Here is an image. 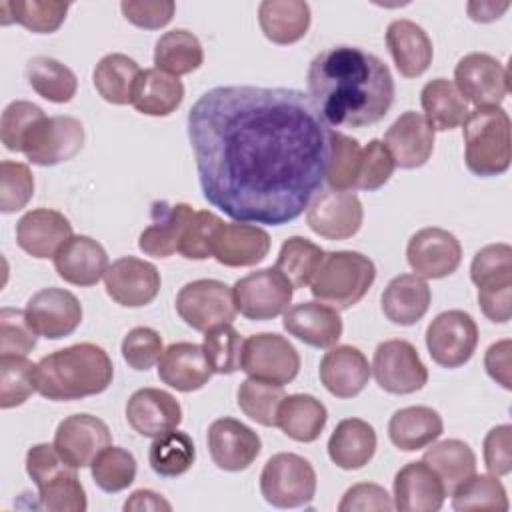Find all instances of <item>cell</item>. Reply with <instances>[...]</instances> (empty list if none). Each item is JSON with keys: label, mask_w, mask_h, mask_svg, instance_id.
<instances>
[{"label": "cell", "mask_w": 512, "mask_h": 512, "mask_svg": "<svg viewBox=\"0 0 512 512\" xmlns=\"http://www.w3.org/2000/svg\"><path fill=\"white\" fill-rule=\"evenodd\" d=\"M96 486L104 492L126 490L136 478V458L122 446H106L90 464Z\"/></svg>", "instance_id": "obj_50"}, {"label": "cell", "mask_w": 512, "mask_h": 512, "mask_svg": "<svg viewBox=\"0 0 512 512\" xmlns=\"http://www.w3.org/2000/svg\"><path fill=\"white\" fill-rule=\"evenodd\" d=\"M36 388V364L26 356H0V408L24 404Z\"/></svg>", "instance_id": "obj_51"}, {"label": "cell", "mask_w": 512, "mask_h": 512, "mask_svg": "<svg viewBox=\"0 0 512 512\" xmlns=\"http://www.w3.org/2000/svg\"><path fill=\"white\" fill-rule=\"evenodd\" d=\"M510 352H512V342L508 338H504V340H498V342L490 344L486 354H484V368H486L488 376L506 390L512 388Z\"/></svg>", "instance_id": "obj_62"}, {"label": "cell", "mask_w": 512, "mask_h": 512, "mask_svg": "<svg viewBox=\"0 0 512 512\" xmlns=\"http://www.w3.org/2000/svg\"><path fill=\"white\" fill-rule=\"evenodd\" d=\"M394 168H396L394 158L390 156L384 142H380L376 138L370 140L362 148V160H360V172H358L356 188L358 190H368V192H374V190L382 188L390 180Z\"/></svg>", "instance_id": "obj_58"}, {"label": "cell", "mask_w": 512, "mask_h": 512, "mask_svg": "<svg viewBox=\"0 0 512 512\" xmlns=\"http://www.w3.org/2000/svg\"><path fill=\"white\" fill-rule=\"evenodd\" d=\"M478 346V326L464 310L440 312L426 328L430 358L442 368L464 366Z\"/></svg>", "instance_id": "obj_13"}, {"label": "cell", "mask_w": 512, "mask_h": 512, "mask_svg": "<svg viewBox=\"0 0 512 512\" xmlns=\"http://www.w3.org/2000/svg\"><path fill=\"white\" fill-rule=\"evenodd\" d=\"M192 206L184 202H154L150 210V224L142 230L138 238V248L146 256L154 258H168L178 252L182 232L192 218Z\"/></svg>", "instance_id": "obj_29"}, {"label": "cell", "mask_w": 512, "mask_h": 512, "mask_svg": "<svg viewBox=\"0 0 512 512\" xmlns=\"http://www.w3.org/2000/svg\"><path fill=\"white\" fill-rule=\"evenodd\" d=\"M376 452V432L362 418H344L328 440V456L342 470L364 468Z\"/></svg>", "instance_id": "obj_34"}, {"label": "cell", "mask_w": 512, "mask_h": 512, "mask_svg": "<svg viewBox=\"0 0 512 512\" xmlns=\"http://www.w3.org/2000/svg\"><path fill=\"white\" fill-rule=\"evenodd\" d=\"M260 492L276 508L306 506L316 494V472L304 456L278 452L262 468Z\"/></svg>", "instance_id": "obj_8"}, {"label": "cell", "mask_w": 512, "mask_h": 512, "mask_svg": "<svg viewBox=\"0 0 512 512\" xmlns=\"http://www.w3.org/2000/svg\"><path fill=\"white\" fill-rule=\"evenodd\" d=\"M24 312L36 334L48 340L70 336L82 322L80 300L72 292L56 286L38 290L28 300Z\"/></svg>", "instance_id": "obj_20"}, {"label": "cell", "mask_w": 512, "mask_h": 512, "mask_svg": "<svg viewBox=\"0 0 512 512\" xmlns=\"http://www.w3.org/2000/svg\"><path fill=\"white\" fill-rule=\"evenodd\" d=\"M222 220L210 210H198L188 220L178 252L188 260H206L212 256L214 234Z\"/></svg>", "instance_id": "obj_55"}, {"label": "cell", "mask_w": 512, "mask_h": 512, "mask_svg": "<svg viewBox=\"0 0 512 512\" xmlns=\"http://www.w3.org/2000/svg\"><path fill=\"white\" fill-rule=\"evenodd\" d=\"M444 430L442 416L430 406H406L392 414L388 422L390 442L404 450L414 452L430 446Z\"/></svg>", "instance_id": "obj_35"}, {"label": "cell", "mask_w": 512, "mask_h": 512, "mask_svg": "<svg viewBox=\"0 0 512 512\" xmlns=\"http://www.w3.org/2000/svg\"><path fill=\"white\" fill-rule=\"evenodd\" d=\"M434 128L424 114L406 110L402 112L384 134V146L388 148L394 164L404 170L424 166L434 152Z\"/></svg>", "instance_id": "obj_22"}, {"label": "cell", "mask_w": 512, "mask_h": 512, "mask_svg": "<svg viewBox=\"0 0 512 512\" xmlns=\"http://www.w3.org/2000/svg\"><path fill=\"white\" fill-rule=\"evenodd\" d=\"M242 336L232 324H220L204 332L202 352L214 374H232L242 364Z\"/></svg>", "instance_id": "obj_52"}, {"label": "cell", "mask_w": 512, "mask_h": 512, "mask_svg": "<svg viewBox=\"0 0 512 512\" xmlns=\"http://www.w3.org/2000/svg\"><path fill=\"white\" fill-rule=\"evenodd\" d=\"M208 450L212 462L226 472L246 470L260 454L262 440L236 418H218L208 428Z\"/></svg>", "instance_id": "obj_21"}, {"label": "cell", "mask_w": 512, "mask_h": 512, "mask_svg": "<svg viewBox=\"0 0 512 512\" xmlns=\"http://www.w3.org/2000/svg\"><path fill=\"white\" fill-rule=\"evenodd\" d=\"M160 272L152 262L136 256L114 260L104 272L106 294L120 306L140 308L150 304L160 292Z\"/></svg>", "instance_id": "obj_17"}, {"label": "cell", "mask_w": 512, "mask_h": 512, "mask_svg": "<svg viewBox=\"0 0 512 512\" xmlns=\"http://www.w3.org/2000/svg\"><path fill=\"white\" fill-rule=\"evenodd\" d=\"M196 460V448L186 432L170 430L150 444V468L162 478H176L186 474Z\"/></svg>", "instance_id": "obj_47"}, {"label": "cell", "mask_w": 512, "mask_h": 512, "mask_svg": "<svg viewBox=\"0 0 512 512\" xmlns=\"http://www.w3.org/2000/svg\"><path fill=\"white\" fill-rule=\"evenodd\" d=\"M376 280L374 262L354 250L324 252V258L312 278V296L336 310L358 304Z\"/></svg>", "instance_id": "obj_4"}, {"label": "cell", "mask_w": 512, "mask_h": 512, "mask_svg": "<svg viewBox=\"0 0 512 512\" xmlns=\"http://www.w3.org/2000/svg\"><path fill=\"white\" fill-rule=\"evenodd\" d=\"M142 68L126 54L112 52L98 60L92 80L96 92L110 104H132V94Z\"/></svg>", "instance_id": "obj_40"}, {"label": "cell", "mask_w": 512, "mask_h": 512, "mask_svg": "<svg viewBox=\"0 0 512 512\" xmlns=\"http://www.w3.org/2000/svg\"><path fill=\"white\" fill-rule=\"evenodd\" d=\"M470 280L478 288V304L492 322L512 316V248L504 242L480 248L470 264Z\"/></svg>", "instance_id": "obj_7"}, {"label": "cell", "mask_w": 512, "mask_h": 512, "mask_svg": "<svg viewBox=\"0 0 512 512\" xmlns=\"http://www.w3.org/2000/svg\"><path fill=\"white\" fill-rule=\"evenodd\" d=\"M108 254L104 246L84 234L72 236L54 256L58 276L74 286H94L108 270Z\"/></svg>", "instance_id": "obj_30"}, {"label": "cell", "mask_w": 512, "mask_h": 512, "mask_svg": "<svg viewBox=\"0 0 512 512\" xmlns=\"http://www.w3.org/2000/svg\"><path fill=\"white\" fill-rule=\"evenodd\" d=\"M484 464L492 476L512 472V426L500 424L484 436Z\"/></svg>", "instance_id": "obj_60"}, {"label": "cell", "mask_w": 512, "mask_h": 512, "mask_svg": "<svg viewBox=\"0 0 512 512\" xmlns=\"http://www.w3.org/2000/svg\"><path fill=\"white\" fill-rule=\"evenodd\" d=\"M362 160V146L356 138L334 132L330 134V162L326 170V182L332 190H356L358 172Z\"/></svg>", "instance_id": "obj_48"}, {"label": "cell", "mask_w": 512, "mask_h": 512, "mask_svg": "<svg viewBox=\"0 0 512 512\" xmlns=\"http://www.w3.org/2000/svg\"><path fill=\"white\" fill-rule=\"evenodd\" d=\"M112 442L110 428L92 414L66 416L54 432V448L70 466L86 468Z\"/></svg>", "instance_id": "obj_18"}, {"label": "cell", "mask_w": 512, "mask_h": 512, "mask_svg": "<svg viewBox=\"0 0 512 512\" xmlns=\"http://www.w3.org/2000/svg\"><path fill=\"white\" fill-rule=\"evenodd\" d=\"M184 100V84L158 68H144L136 80L132 106L146 116H170Z\"/></svg>", "instance_id": "obj_38"}, {"label": "cell", "mask_w": 512, "mask_h": 512, "mask_svg": "<svg viewBox=\"0 0 512 512\" xmlns=\"http://www.w3.org/2000/svg\"><path fill=\"white\" fill-rule=\"evenodd\" d=\"M26 80L32 90L48 102L64 104L76 96V74L56 58L34 56L26 64Z\"/></svg>", "instance_id": "obj_42"}, {"label": "cell", "mask_w": 512, "mask_h": 512, "mask_svg": "<svg viewBox=\"0 0 512 512\" xmlns=\"http://www.w3.org/2000/svg\"><path fill=\"white\" fill-rule=\"evenodd\" d=\"M392 496L372 482H360L348 488L338 504V512H370V510H392Z\"/></svg>", "instance_id": "obj_61"}, {"label": "cell", "mask_w": 512, "mask_h": 512, "mask_svg": "<svg viewBox=\"0 0 512 512\" xmlns=\"http://www.w3.org/2000/svg\"><path fill=\"white\" fill-rule=\"evenodd\" d=\"M38 334L30 326L26 312L18 308L0 310V352L2 356H26L36 348Z\"/></svg>", "instance_id": "obj_56"}, {"label": "cell", "mask_w": 512, "mask_h": 512, "mask_svg": "<svg viewBox=\"0 0 512 512\" xmlns=\"http://www.w3.org/2000/svg\"><path fill=\"white\" fill-rule=\"evenodd\" d=\"M324 250L304 236H290L282 242L274 268L292 284V288H304L312 282Z\"/></svg>", "instance_id": "obj_45"}, {"label": "cell", "mask_w": 512, "mask_h": 512, "mask_svg": "<svg viewBox=\"0 0 512 512\" xmlns=\"http://www.w3.org/2000/svg\"><path fill=\"white\" fill-rule=\"evenodd\" d=\"M270 252V234L250 222H222L214 234L212 256L230 268L260 264Z\"/></svg>", "instance_id": "obj_24"}, {"label": "cell", "mask_w": 512, "mask_h": 512, "mask_svg": "<svg viewBox=\"0 0 512 512\" xmlns=\"http://www.w3.org/2000/svg\"><path fill=\"white\" fill-rule=\"evenodd\" d=\"M452 508L458 512H472V510H494L506 512L510 508L506 488L492 474H472L462 480L452 492Z\"/></svg>", "instance_id": "obj_46"}, {"label": "cell", "mask_w": 512, "mask_h": 512, "mask_svg": "<svg viewBox=\"0 0 512 512\" xmlns=\"http://www.w3.org/2000/svg\"><path fill=\"white\" fill-rule=\"evenodd\" d=\"M422 460L440 476L448 494L462 480H466L468 476H472L476 472L474 450L458 438H448V440H442L436 444L432 442V448H428L424 452Z\"/></svg>", "instance_id": "obj_43"}, {"label": "cell", "mask_w": 512, "mask_h": 512, "mask_svg": "<svg viewBox=\"0 0 512 512\" xmlns=\"http://www.w3.org/2000/svg\"><path fill=\"white\" fill-rule=\"evenodd\" d=\"M284 330L314 348H332L342 336V318L322 302H300L284 312Z\"/></svg>", "instance_id": "obj_28"}, {"label": "cell", "mask_w": 512, "mask_h": 512, "mask_svg": "<svg viewBox=\"0 0 512 512\" xmlns=\"http://www.w3.org/2000/svg\"><path fill=\"white\" fill-rule=\"evenodd\" d=\"M308 96L326 124L362 128L380 122L394 102L390 68L358 46L318 52L306 74Z\"/></svg>", "instance_id": "obj_2"}, {"label": "cell", "mask_w": 512, "mask_h": 512, "mask_svg": "<svg viewBox=\"0 0 512 512\" xmlns=\"http://www.w3.org/2000/svg\"><path fill=\"white\" fill-rule=\"evenodd\" d=\"M376 384L388 394H414L428 382V368L418 356V350L400 338L384 340L376 346L372 366Z\"/></svg>", "instance_id": "obj_10"}, {"label": "cell", "mask_w": 512, "mask_h": 512, "mask_svg": "<svg viewBox=\"0 0 512 512\" xmlns=\"http://www.w3.org/2000/svg\"><path fill=\"white\" fill-rule=\"evenodd\" d=\"M330 134L294 88L216 86L188 112L202 196L238 222L296 220L326 180Z\"/></svg>", "instance_id": "obj_1"}, {"label": "cell", "mask_w": 512, "mask_h": 512, "mask_svg": "<svg viewBox=\"0 0 512 512\" xmlns=\"http://www.w3.org/2000/svg\"><path fill=\"white\" fill-rule=\"evenodd\" d=\"M320 382L336 398L358 396L370 380V364L366 356L350 344L332 346L320 360Z\"/></svg>", "instance_id": "obj_27"}, {"label": "cell", "mask_w": 512, "mask_h": 512, "mask_svg": "<svg viewBox=\"0 0 512 512\" xmlns=\"http://www.w3.org/2000/svg\"><path fill=\"white\" fill-rule=\"evenodd\" d=\"M70 4L60 0H18L0 4V22H18L34 34H52L66 20Z\"/></svg>", "instance_id": "obj_44"}, {"label": "cell", "mask_w": 512, "mask_h": 512, "mask_svg": "<svg viewBox=\"0 0 512 512\" xmlns=\"http://www.w3.org/2000/svg\"><path fill=\"white\" fill-rule=\"evenodd\" d=\"M448 492L440 476L424 462H408L394 476V508L400 512H436Z\"/></svg>", "instance_id": "obj_25"}, {"label": "cell", "mask_w": 512, "mask_h": 512, "mask_svg": "<svg viewBox=\"0 0 512 512\" xmlns=\"http://www.w3.org/2000/svg\"><path fill=\"white\" fill-rule=\"evenodd\" d=\"M386 44L396 64V70L404 78H418L432 64V40L428 38L424 28L412 20H392L386 28Z\"/></svg>", "instance_id": "obj_31"}, {"label": "cell", "mask_w": 512, "mask_h": 512, "mask_svg": "<svg viewBox=\"0 0 512 512\" xmlns=\"http://www.w3.org/2000/svg\"><path fill=\"white\" fill-rule=\"evenodd\" d=\"M510 8V2H468L466 10L474 22H492L498 20L506 10Z\"/></svg>", "instance_id": "obj_64"}, {"label": "cell", "mask_w": 512, "mask_h": 512, "mask_svg": "<svg viewBox=\"0 0 512 512\" xmlns=\"http://www.w3.org/2000/svg\"><path fill=\"white\" fill-rule=\"evenodd\" d=\"M236 310L248 320H272L288 310L294 288L276 268H260L236 280Z\"/></svg>", "instance_id": "obj_12"}, {"label": "cell", "mask_w": 512, "mask_h": 512, "mask_svg": "<svg viewBox=\"0 0 512 512\" xmlns=\"http://www.w3.org/2000/svg\"><path fill=\"white\" fill-rule=\"evenodd\" d=\"M408 266L420 278H446L454 274L462 262V246L458 238L438 226H428L412 234L406 246Z\"/></svg>", "instance_id": "obj_16"}, {"label": "cell", "mask_w": 512, "mask_h": 512, "mask_svg": "<svg viewBox=\"0 0 512 512\" xmlns=\"http://www.w3.org/2000/svg\"><path fill=\"white\" fill-rule=\"evenodd\" d=\"M364 220V208L354 192H320L308 206L306 222L312 232L328 240L352 238Z\"/></svg>", "instance_id": "obj_19"}, {"label": "cell", "mask_w": 512, "mask_h": 512, "mask_svg": "<svg viewBox=\"0 0 512 512\" xmlns=\"http://www.w3.org/2000/svg\"><path fill=\"white\" fill-rule=\"evenodd\" d=\"M124 510L126 512H142V510H152V512H160V510H172V504L158 492L154 490H136L130 494V498L124 502Z\"/></svg>", "instance_id": "obj_63"}, {"label": "cell", "mask_w": 512, "mask_h": 512, "mask_svg": "<svg viewBox=\"0 0 512 512\" xmlns=\"http://www.w3.org/2000/svg\"><path fill=\"white\" fill-rule=\"evenodd\" d=\"M84 146V126L74 116H44L24 140V156L38 166L72 160Z\"/></svg>", "instance_id": "obj_14"}, {"label": "cell", "mask_w": 512, "mask_h": 512, "mask_svg": "<svg viewBox=\"0 0 512 512\" xmlns=\"http://www.w3.org/2000/svg\"><path fill=\"white\" fill-rule=\"evenodd\" d=\"M432 292L424 278L416 274H400L392 278L382 292V312L398 326H412L424 318L430 308Z\"/></svg>", "instance_id": "obj_33"}, {"label": "cell", "mask_w": 512, "mask_h": 512, "mask_svg": "<svg viewBox=\"0 0 512 512\" xmlns=\"http://www.w3.org/2000/svg\"><path fill=\"white\" fill-rule=\"evenodd\" d=\"M120 10L130 24L146 30H158L172 20L176 4L172 0H124Z\"/></svg>", "instance_id": "obj_59"}, {"label": "cell", "mask_w": 512, "mask_h": 512, "mask_svg": "<svg viewBox=\"0 0 512 512\" xmlns=\"http://www.w3.org/2000/svg\"><path fill=\"white\" fill-rule=\"evenodd\" d=\"M126 420L144 438H158L182 422L180 402L166 390L140 388L126 402Z\"/></svg>", "instance_id": "obj_26"}, {"label": "cell", "mask_w": 512, "mask_h": 512, "mask_svg": "<svg viewBox=\"0 0 512 512\" xmlns=\"http://www.w3.org/2000/svg\"><path fill=\"white\" fill-rule=\"evenodd\" d=\"M420 104L424 118L434 130H454L468 118V102L448 78H434L424 84L420 92Z\"/></svg>", "instance_id": "obj_39"}, {"label": "cell", "mask_w": 512, "mask_h": 512, "mask_svg": "<svg viewBox=\"0 0 512 512\" xmlns=\"http://www.w3.org/2000/svg\"><path fill=\"white\" fill-rule=\"evenodd\" d=\"M454 84L476 108L500 106L508 96V70L486 52H470L454 68Z\"/></svg>", "instance_id": "obj_15"}, {"label": "cell", "mask_w": 512, "mask_h": 512, "mask_svg": "<svg viewBox=\"0 0 512 512\" xmlns=\"http://www.w3.org/2000/svg\"><path fill=\"white\" fill-rule=\"evenodd\" d=\"M328 420L326 406L312 394H288L276 412V426L296 442L320 438Z\"/></svg>", "instance_id": "obj_37"}, {"label": "cell", "mask_w": 512, "mask_h": 512, "mask_svg": "<svg viewBox=\"0 0 512 512\" xmlns=\"http://www.w3.org/2000/svg\"><path fill=\"white\" fill-rule=\"evenodd\" d=\"M240 370L250 378L284 386L298 376L300 356L288 338L274 332H260L244 340Z\"/></svg>", "instance_id": "obj_11"}, {"label": "cell", "mask_w": 512, "mask_h": 512, "mask_svg": "<svg viewBox=\"0 0 512 512\" xmlns=\"http://www.w3.org/2000/svg\"><path fill=\"white\" fill-rule=\"evenodd\" d=\"M34 194V176L22 162L2 160L0 164V210L12 214L22 210Z\"/></svg>", "instance_id": "obj_54"}, {"label": "cell", "mask_w": 512, "mask_h": 512, "mask_svg": "<svg viewBox=\"0 0 512 512\" xmlns=\"http://www.w3.org/2000/svg\"><path fill=\"white\" fill-rule=\"evenodd\" d=\"M44 118V110L28 100L10 102L0 118V138L6 150L22 152L24 140L38 120Z\"/></svg>", "instance_id": "obj_53"}, {"label": "cell", "mask_w": 512, "mask_h": 512, "mask_svg": "<svg viewBox=\"0 0 512 512\" xmlns=\"http://www.w3.org/2000/svg\"><path fill=\"white\" fill-rule=\"evenodd\" d=\"M176 312L192 330L208 332L220 324H230L238 310L228 284L202 278L180 288L176 296Z\"/></svg>", "instance_id": "obj_9"}, {"label": "cell", "mask_w": 512, "mask_h": 512, "mask_svg": "<svg viewBox=\"0 0 512 512\" xmlns=\"http://www.w3.org/2000/svg\"><path fill=\"white\" fill-rule=\"evenodd\" d=\"M112 378L114 366L110 356L92 342L56 350L36 364L38 392L56 402L100 394L112 384Z\"/></svg>", "instance_id": "obj_3"}, {"label": "cell", "mask_w": 512, "mask_h": 512, "mask_svg": "<svg viewBox=\"0 0 512 512\" xmlns=\"http://www.w3.org/2000/svg\"><path fill=\"white\" fill-rule=\"evenodd\" d=\"M464 162L476 176H500L510 168V116L500 106L476 108L462 124Z\"/></svg>", "instance_id": "obj_5"}, {"label": "cell", "mask_w": 512, "mask_h": 512, "mask_svg": "<svg viewBox=\"0 0 512 512\" xmlns=\"http://www.w3.org/2000/svg\"><path fill=\"white\" fill-rule=\"evenodd\" d=\"M202 60H204V50L200 40L184 28L164 32L156 40L154 64L158 70L170 76L178 78V76L190 74L200 68Z\"/></svg>", "instance_id": "obj_41"}, {"label": "cell", "mask_w": 512, "mask_h": 512, "mask_svg": "<svg viewBox=\"0 0 512 512\" xmlns=\"http://www.w3.org/2000/svg\"><path fill=\"white\" fill-rule=\"evenodd\" d=\"M26 472L38 488V508L48 512H84V486L76 468L60 458L54 444H34L26 452Z\"/></svg>", "instance_id": "obj_6"}, {"label": "cell", "mask_w": 512, "mask_h": 512, "mask_svg": "<svg viewBox=\"0 0 512 512\" xmlns=\"http://www.w3.org/2000/svg\"><path fill=\"white\" fill-rule=\"evenodd\" d=\"M212 374L202 346L194 342H174L158 360V378L178 392L200 390Z\"/></svg>", "instance_id": "obj_32"}, {"label": "cell", "mask_w": 512, "mask_h": 512, "mask_svg": "<svg viewBox=\"0 0 512 512\" xmlns=\"http://www.w3.org/2000/svg\"><path fill=\"white\" fill-rule=\"evenodd\" d=\"M258 24L270 42L294 44L310 28V6L302 0H264L258 6Z\"/></svg>", "instance_id": "obj_36"}, {"label": "cell", "mask_w": 512, "mask_h": 512, "mask_svg": "<svg viewBox=\"0 0 512 512\" xmlns=\"http://www.w3.org/2000/svg\"><path fill=\"white\" fill-rule=\"evenodd\" d=\"M164 352L162 336L148 326L132 328L122 340V358L132 370L152 368Z\"/></svg>", "instance_id": "obj_57"}, {"label": "cell", "mask_w": 512, "mask_h": 512, "mask_svg": "<svg viewBox=\"0 0 512 512\" xmlns=\"http://www.w3.org/2000/svg\"><path fill=\"white\" fill-rule=\"evenodd\" d=\"M70 220L52 208H34L16 224V242L32 258H54L72 238Z\"/></svg>", "instance_id": "obj_23"}, {"label": "cell", "mask_w": 512, "mask_h": 512, "mask_svg": "<svg viewBox=\"0 0 512 512\" xmlns=\"http://www.w3.org/2000/svg\"><path fill=\"white\" fill-rule=\"evenodd\" d=\"M284 396V386L250 376L240 382L236 392L240 410L262 426H276V412Z\"/></svg>", "instance_id": "obj_49"}]
</instances>
